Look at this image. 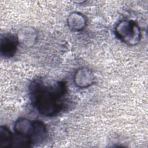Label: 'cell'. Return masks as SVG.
<instances>
[{
    "instance_id": "1",
    "label": "cell",
    "mask_w": 148,
    "mask_h": 148,
    "mask_svg": "<svg viewBox=\"0 0 148 148\" xmlns=\"http://www.w3.org/2000/svg\"><path fill=\"white\" fill-rule=\"evenodd\" d=\"M64 82H57L51 86H45L40 80L34 81L30 86L31 101L42 115L52 117L61 110V99L66 92Z\"/></svg>"
},
{
    "instance_id": "2",
    "label": "cell",
    "mask_w": 148,
    "mask_h": 148,
    "mask_svg": "<svg viewBox=\"0 0 148 148\" xmlns=\"http://www.w3.org/2000/svg\"><path fill=\"white\" fill-rule=\"evenodd\" d=\"M116 36L129 46L136 45L140 40L141 32L138 25L132 20H122L115 27Z\"/></svg>"
},
{
    "instance_id": "3",
    "label": "cell",
    "mask_w": 148,
    "mask_h": 148,
    "mask_svg": "<svg viewBox=\"0 0 148 148\" xmlns=\"http://www.w3.org/2000/svg\"><path fill=\"white\" fill-rule=\"evenodd\" d=\"M19 42L17 35L12 34H4L0 40V53L5 58L12 57L16 54Z\"/></svg>"
},
{
    "instance_id": "4",
    "label": "cell",
    "mask_w": 148,
    "mask_h": 148,
    "mask_svg": "<svg viewBox=\"0 0 148 148\" xmlns=\"http://www.w3.org/2000/svg\"><path fill=\"white\" fill-rule=\"evenodd\" d=\"M75 84L79 88H87L91 86L94 81L92 71L86 67L78 69L74 75Z\"/></svg>"
},
{
    "instance_id": "5",
    "label": "cell",
    "mask_w": 148,
    "mask_h": 148,
    "mask_svg": "<svg viewBox=\"0 0 148 148\" xmlns=\"http://www.w3.org/2000/svg\"><path fill=\"white\" fill-rule=\"evenodd\" d=\"M33 131L30 136L32 145H37L43 142L46 139L47 130L46 125L40 120L33 121Z\"/></svg>"
},
{
    "instance_id": "6",
    "label": "cell",
    "mask_w": 148,
    "mask_h": 148,
    "mask_svg": "<svg viewBox=\"0 0 148 148\" xmlns=\"http://www.w3.org/2000/svg\"><path fill=\"white\" fill-rule=\"evenodd\" d=\"M19 45L26 47L33 46L37 39V32L36 30L31 27H24L21 28L17 35Z\"/></svg>"
},
{
    "instance_id": "7",
    "label": "cell",
    "mask_w": 148,
    "mask_h": 148,
    "mask_svg": "<svg viewBox=\"0 0 148 148\" xmlns=\"http://www.w3.org/2000/svg\"><path fill=\"white\" fill-rule=\"evenodd\" d=\"M69 28L73 31L83 30L87 25V18L81 13L75 12L71 13L67 19Z\"/></svg>"
},
{
    "instance_id": "8",
    "label": "cell",
    "mask_w": 148,
    "mask_h": 148,
    "mask_svg": "<svg viewBox=\"0 0 148 148\" xmlns=\"http://www.w3.org/2000/svg\"><path fill=\"white\" fill-rule=\"evenodd\" d=\"M33 121L26 118H20L14 123L16 134L30 138L33 131Z\"/></svg>"
},
{
    "instance_id": "9",
    "label": "cell",
    "mask_w": 148,
    "mask_h": 148,
    "mask_svg": "<svg viewBox=\"0 0 148 148\" xmlns=\"http://www.w3.org/2000/svg\"><path fill=\"white\" fill-rule=\"evenodd\" d=\"M13 135L6 126L0 127V147L8 148L12 146Z\"/></svg>"
},
{
    "instance_id": "10",
    "label": "cell",
    "mask_w": 148,
    "mask_h": 148,
    "mask_svg": "<svg viewBox=\"0 0 148 148\" xmlns=\"http://www.w3.org/2000/svg\"><path fill=\"white\" fill-rule=\"evenodd\" d=\"M32 145L30 138L28 136L16 134L13 135L12 147H28Z\"/></svg>"
}]
</instances>
